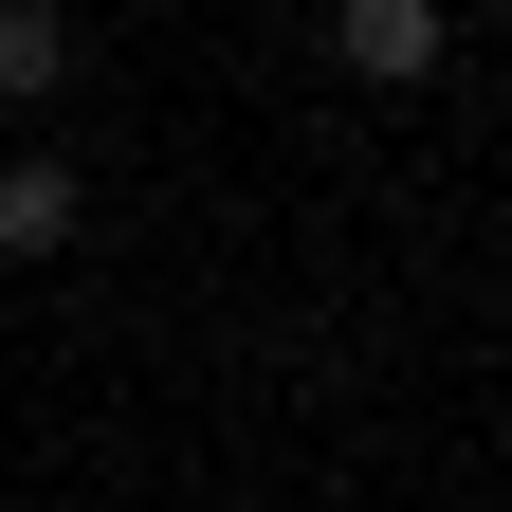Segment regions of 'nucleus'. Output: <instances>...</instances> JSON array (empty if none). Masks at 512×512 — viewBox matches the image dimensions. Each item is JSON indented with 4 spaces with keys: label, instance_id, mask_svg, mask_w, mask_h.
Segmentation results:
<instances>
[{
    "label": "nucleus",
    "instance_id": "3",
    "mask_svg": "<svg viewBox=\"0 0 512 512\" xmlns=\"http://www.w3.org/2000/svg\"><path fill=\"white\" fill-rule=\"evenodd\" d=\"M55 74H74V19L55 0H0V110H37Z\"/></svg>",
    "mask_w": 512,
    "mask_h": 512
},
{
    "label": "nucleus",
    "instance_id": "2",
    "mask_svg": "<svg viewBox=\"0 0 512 512\" xmlns=\"http://www.w3.org/2000/svg\"><path fill=\"white\" fill-rule=\"evenodd\" d=\"M74 238H92V183L55 147H19V165H0V256H74Z\"/></svg>",
    "mask_w": 512,
    "mask_h": 512
},
{
    "label": "nucleus",
    "instance_id": "1",
    "mask_svg": "<svg viewBox=\"0 0 512 512\" xmlns=\"http://www.w3.org/2000/svg\"><path fill=\"white\" fill-rule=\"evenodd\" d=\"M330 55H348L366 92H421L439 74V0H330Z\"/></svg>",
    "mask_w": 512,
    "mask_h": 512
}]
</instances>
